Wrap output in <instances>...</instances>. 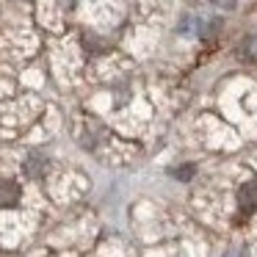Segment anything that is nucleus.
<instances>
[{
	"label": "nucleus",
	"instance_id": "nucleus-6",
	"mask_svg": "<svg viewBox=\"0 0 257 257\" xmlns=\"http://www.w3.org/2000/svg\"><path fill=\"white\" fill-rule=\"evenodd\" d=\"M75 3H78V0H61V6H64V9H72Z\"/></svg>",
	"mask_w": 257,
	"mask_h": 257
},
{
	"label": "nucleus",
	"instance_id": "nucleus-1",
	"mask_svg": "<svg viewBox=\"0 0 257 257\" xmlns=\"http://www.w3.org/2000/svg\"><path fill=\"white\" fill-rule=\"evenodd\" d=\"M20 199V188L12 180H0V207H14Z\"/></svg>",
	"mask_w": 257,
	"mask_h": 257
},
{
	"label": "nucleus",
	"instance_id": "nucleus-2",
	"mask_svg": "<svg viewBox=\"0 0 257 257\" xmlns=\"http://www.w3.org/2000/svg\"><path fill=\"white\" fill-rule=\"evenodd\" d=\"M238 199H240V210H243V213L254 210V207H257V183H246L243 188H240Z\"/></svg>",
	"mask_w": 257,
	"mask_h": 257
},
{
	"label": "nucleus",
	"instance_id": "nucleus-4",
	"mask_svg": "<svg viewBox=\"0 0 257 257\" xmlns=\"http://www.w3.org/2000/svg\"><path fill=\"white\" fill-rule=\"evenodd\" d=\"M246 50H249V56L257 61V36H254V39H249V45H246Z\"/></svg>",
	"mask_w": 257,
	"mask_h": 257
},
{
	"label": "nucleus",
	"instance_id": "nucleus-5",
	"mask_svg": "<svg viewBox=\"0 0 257 257\" xmlns=\"http://www.w3.org/2000/svg\"><path fill=\"white\" fill-rule=\"evenodd\" d=\"M213 3H218V6H227V9H229V6L235 3V0H213Z\"/></svg>",
	"mask_w": 257,
	"mask_h": 257
},
{
	"label": "nucleus",
	"instance_id": "nucleus-3",
	"mask_svg": "<svg viewBox=\"0 0 257 257\" xmlns=\"http://www.w3.org/2000/svg\"><path fill=\"white\" fill-rule=\"evenodd\" d=\"M42 161H39V158H31V161H28V174H31V177H39V174H42Z\"/></svg>",
	"mask_w": 257,
	"mask_h": 257
}]
</instances>
